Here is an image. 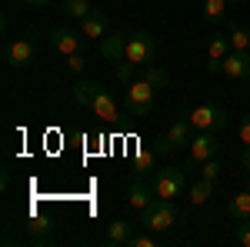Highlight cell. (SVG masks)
Wrapping results in <instances>:
<instances>
[{
  "label": "cell",
  "mask_w": 250,
  "mask_h": 247,
  "mask_svg": "<svg viewBox=\"0 0 250 247\" xmlns=\"http://www.w3.org/2000/svg\"><path fill=\"white\" fill-rule=\"evenodd\" d=\"M74 100L83 104V107H90L100 120H107V124H114L120 120V107H117L114 94L100 84V80H80L77 87H74Z\"/></svg>",
  "instance_id": "6da1fadb"
},
{
  "label": "cell",
  "mask_w": 250,
  "mask_h": 247,
  "mask_svg": "<svg viewBox=\"0 0 250 247\" xmlns=\"http://www.w3.org/2000/svg\"><path fill=\"white\" fill-rule=\"evenodd\" d=\"M140 227L154 230V234H164V230L177 227V207L173 201H164V197H154L147 207L140 210Z\"/></svg>",
  "instance_id": "7a4b0ae2"
},
{
  "label": "cell",
  "mask_w": 250,
  "mask_h": 247,
  "mask_svg": "<svg viewBox=\"0 0 250 247\" xmlns=\"http://www.w3.org/2000/svg\"><path fill=\"white\" fill-rule=\"evenodd\" d=\"M154 94H157V87L150 80L134 77L127 84V114L137 117V120H147V117L154 114Z\"/></svg>",
  "instance_id": "3957f363"
},
{
  "label": "cell",
  "mask_w": 250,
  "mask_h": 247,
  "mask_svg": "<svg viewBox=\"0 0 250 247\" xmlns=\"http://www.w3.org/2000/svg\"><path fill=\"white\" fill-rule=\"evenodd\" d=\"M187 120L193 124V131H224L227 124H230V117H227V111L220 107V104H197L190 114H187Z\"/></svg>",
  "instance_id": "277c9868"
},
{
  "label": "cell",
  "mask_w": 250,
  "mask_h": 247,
  "mask_svg": "<svg viewBox=\"0 0 250 247\" xmlns=\"http://www.w3.org/2000/svg\"><path fill=\"white\" fill-rule=\"evenodd\" d=\"M154 54H157V40H154L150 30H134L127 37V54H124V60H130L134 67H147L154 60Z\"/></svg>",
  "instance_id": "5b68a950"
},
{
  "label": "cell",
  "mask_w": 250,
  "mask_h": 247,
  "mask_svg": "<svg viewBox=\"0 0 250 247\" xmlns=\"http://www.w3.org/2000/svg\"><path fill=\"white\" fill-rule=\"evenodd\" d=\"M193 124L184 117V120H177V124H170V131L164 134V137H157L154 140V154L157 157H164V154H170L177 151V147H184V144H190V137H193Z\"/></svg>",
  "instance_id": "8992f818"
},
{
  "label": "cell",
  "mask_w": 250,
  "mask_h": 247,
  "mask_svg": "<svg viewBox=\"0 0 250 247\" xmlns=\"http://www.w3.org/2000/svg\"><path fill=\"white\" fill-rule=\"evenodd\" d=\"M184 187H187V167H164L154 177V190H157V197H164V201L180 197Z\"/></svg>",
  "instance_id": "52a82bcc"
},
{
  "label": "cell",
  "mask_w": 250,
  "mask_h": 247,
  "mask_svg": "<svg viewBox=\"0 0 250 247\" xmlns=\"http://www.w3.org/2000/svg\"><path fill=\"white\" fill-rule=\"evenodd\" d=\"M3 57H7V64H14V67H27L30 60L37 57V34L27 30L23 37L10 40V44L3 47Z\"/></svg>",
  "instance_id": "ba28073f"
},
{
  "label": "cell",
  "mask_w": 250,
  "mask_h": 247,
  "mask_svg": "<svg viewBox=\"0 0 250 247\" xmlns=\"http://www.w3.org/2000/svg\"><path fill=\"white\" fill-rule=\"evenodd\" d=\"M187 151H190V164H187V167H193V164L210 160L213 154L220 151V140H217V134H213V131H197L190 137V144H187Z\"/></svg>",
  "instance_id": "9c48e42d"
},
{
  "label": "cell",
  "mask_w": 250,
  "mask_h": 247,
  "mask_svg": "<svg viewBox=\"0 0 250 247\" xmlns=\"http://www.w3.org/2000/svg\"><path fill=\"white\" fill-rule=\"evenodd\" d=\"M80 34H83L87 40H97V44H100V40L110 34V17H107V10L94 7L87 17L80 20Z\"/></svg>",
  "instance_id": "30bf717a"
},
{
  "label": "cell",
  "mask_w": 250,
  "mask_h": 247,
  "mask_svg": "<svg viewBox=\"0 0 250 247\" xmlns=\"http://www.w3.org/2000/svg\"><path fill=\"white\" fill-rule=\"evenodd\" d=\"M47 37H50V47H54V50H60L63 57L80 54V50H83V40H87V37H80V34H74L70 27H54Z\"/></svg>",
  "instance_id": "8fae6325"
},
{
  "label": "cell",
  "mask_w": 250,
  "mask_h": 247,
  "mask_svg": "<svg viewBox=\"0 0 250 247\" xmlns=\"http://www.w3.org/2000/svg\"><path fill=\"white\" fill-rule=\"evenodd\" d=\"M220 74L230 77V80H247L250 77V50H230L224 64H220Z\"/></svg>",
  "instance_id": "7c38bea8"
},
{
  "label": "cell",
  "mask_w": 250,
  "mask_h": 247,
  "mask_svg": "<svg viewBox=\"0 0 250 247\" xmlns=\"http://www.w3.org/2000/svg\"><path fill=\"white\" fill-rule=\"evenodd\" d=\"M230 37L227 34H217V37H210V44H207V74H220V64H224V57L230 54Z\"/></svg>",
  "instance_id": "4fadbf2b"
},
{
  "label": "cell",
  "mask_w": 250,
  "mask_h": 247,
  "mask_svg": "<svg viewBox=\"0 0 250 247\" xmlns=\"http://www.w3.org/2000/svg\"><path fill=\"white\" fill-rule=\"evenodd\" d=\"M154 197H157L154 184H147V180H134V184L127 187V207H130V210H137V214H140V210L147 207V204H150Z\"/></svg>",
  "instance_id": "5bb4252c"
},
{
  "label": "cell",
  "mask_w": 250,
  "mask_h": 247,
  "mask_svg": "<svg viewBox=\"0 0 250 247\" xmlns=\"http://www.w3.org/2000/svg\"><path fill=\"white\" fill-rule=\"evenodd\" d=\"M100 54L107 60H114V64H120L124 54H127V34H107L100 40Z\"/></svg>",
  "instance_id": "9a60e30c"
},
{
  "label": "cell",
  "mask_w": 250,
  "mask_h": 247,
  "mask_svg": "<svg viewBox=\"0 0 250 247\" xmlns=\"http://www.w3.org/2000/svg\"><path fill=\"white\" fill-rule=\"evenodd\" d=\"M130 241H134V224H127V221L107 224V244L110 247H130Z\"/></svg>",
  "instance_id": "2e32d148"
},
{
  "label": "cell",
  "mask_w": 250,
  "mask_h": 247,
  "mask_svg": "<svg viewBox=\"0 0 250 247\" xmlns=\"http://www.w3.org/2000/svg\"><path fill=\"white\" fill-rule=\"evenodd\" d=\"M213 190H217V180H207V177H200L197 184H190V190H187V201H190L193 207H200V204H207L213 197Z\"/></svg>",
  "instance_id": "e0dca14e"
},
{
  "label": "cell",
  "mask_w": 250,
  "mask_h": 247,
  "mask_svg": "<svg viewBox=\"0 0 250 247\" xmlns=\"http://www.w3.org/2000/svg\"><path fill=\"white\" fill-rule=\"evenodd\" d=\"M154 147H137V154H134V160H130V174L134 177H144V174H150L154 171Z\"/></svg>",
  "instance_id": "ac0fdd59"
},
{
  "label": "cell",
  "mask_w": 250,
  "mask_h": 247,
  "mask_svg": "<svg viewBox=\"0 0 250 247\" xmlns=\"http://www.w3.org/2000/svg\"><path fill=\"white\" fill-rule=\"evenodd\" d=\"M227 214H230L233 221H247V217H250V190L247 187L240 190L237 197L227 201Z\"/></svg>",
  "instance_id": "d6986e66"
},
{
  "label": "cell",
  "mask_w": 250,
  "mask_h": 247,
  "mask_svg": "<svg viewBox=\"0 0 250 247\" xmlns=\"http://www.w3.org/2000/svg\"><path fill=\"white\" fill-rule=\"evenodd\" d=\"M90 10H94L90 0H63V17L67 20H83Z\"/></svg>",
  "instance_id": "ffe728a7"
},
{
  "label": "cell",
  "mask_w": 250,
  "mask_h": 247,
  "mask_svg": "<svg viewBox=\"0 0 250 247\" xmlns=\"http://www.w3.org/2000/svg\"><path fill=\"white\" fill-rule=\"evenodd\" d=\"M227 37H230V47H233V50H250V27L233 23L230 30H227Z\"/></svg>",
  "instance_id": "44dd1931"
},
{
  "label": "cell",
  "mask_w": 250,
  "mask_h": 247,
  "mask_svg": "<svg viewBox=\"0 0 250 247\" xmlns=\"http://www.w3.org/2000/svg\"><path fill=\"white\" fill-rule=\"evenodd\" d=\"M227 7H230V0H204V20H207V23H217V20H224Z\"/></svg>",
  "instance_id": "7402d4cb"
},
{
  "label": "cell",
  "mask_w": 250,
  "mask_h": 247,
  "mask_svg": "<svg viewBox=\"0 0 250 247\" xmlns=\"http://www.w3.org/2000/svg\"><path fill=\"white\" fill-rule=\"evenodd\" d=\"M144 80H150V84H154L157 90H160V87H167V84H170V74H167V70H160V67H154V64H147V67H144Z\"/></svg>",
  "instance_id": "603a6c76"
},
{
  "label": "cell",
  "mask_w": 250,
  "mask_h": 247,
  "mask_svg": "<svg viewBox=\"0 0 250 247\" xmlns=\"http://www.w3.org/2000/svg\"><path fill=\"white\" fill-rule=\"evenodd\" d=\"M220 171H224V167H220V164H217L213 157L200 164V177H207V180H220Z\"/></svg>",
  "instance_id": "cb8c5ba5"
},
{
  "label": "cell",
  "mask_w": 250,
  "mask_h": 247,
  "mask_svg": "<svg viewBox=\"0 0 250 247\" xmlns=\"http://www.w3.org/2000/svg\"><path fill=\"white\" fill-rule=\"evenodd\" d=\"M114 74H117L120 84H130V80H134V64H130V60H120V64L114 67Z\"/></svg>",
  "instance_id": "d4e9b609"
},
{
  "label": "cell",
  "mask_w": 250,
  "mask_h": 247,
  "mask_svg": "<svg viewBox=\"0 0 250 247\" xmlns=\"http://www.w3.org/2000/svg\"><path fill=\"white\" fill-rule=\"evenodd\" d=\"M233 237H237V244H240V247H250V217H247V221H237Z\"/></svg>",
  "instance_id": "484cf974"
},
{
  "label": "cell",
  "mask_w": 250,
  "mask_h": 247,
  "mask_svg": "<svg viewBox=\"0 0 250 247\" xmlns=\"http://www.w3.org/2000/svg\"><path fill=\"white\" fill-rule=\"evenodd\" d=\"M67 70H70V74H83V70H87L83 54H70V57H67Z\"/></svg>",
  "instance_id": "4316f807"
},
{
  "label": "cell",
  "mask_w": 250,
  "mask_h": 247,
  "mask_svg": "<svg viewBox=\"0 0 250 247\" xmlns=\"http://www.w3.org/2000/svg\"><path fill=\"white\" fill-rule=\"evenodd\" d=\"M237 140H240L244 147H250V114L240 120V127H237Z\"/></svg>",
  "instance_id": "83f0119b"
},
{
  "label": "cell",
  "mask_w": 250,
  "mask_h": 247,
  "mask_svg": "<svg viewBox=\"0 0 250 247\" xmlns=\"http://www.w3.org/2000/svg\"><path fill=\"white\" fill-rule=\"evenodd\" d=\"M30 234H50V221H43V217H30Z\"/></svg>",
  "instance_id": "f1b7e54d"
},
{
  "label": "cell",
  "mask_w": 250,
  "mask_h": 247,
  "mask_svg": "<svg viewBox=\"0 0 250 247\" xmlns=\"http://www.w3.org/2000/svg\"><path fill=\"white\" fill-rule=\"evenodd\" d=\"M154 244H157L154 230L150 234H134V241H130V247H154Z\"/></svg>",
  "instance_id": "f546056e"
},
{
  "label": "cell",
  "mask_w": 250,
  "mask_h": 247,
  "mask_svg": "<svg viewBox=\"0 0 250 247\" xmlns=\"http://www.w3.org/2000/svg\"><path fill=\"white\" fill-rule=\"evenodd\" d=\"M20 3H27V7H47L50 0H20Z\"/></svg>",
  "instance_id": "4dcf8cb0"
},
{
  "label": "cell",
  "mask_w": 250,
  "mask_h": 247,
  "mask_svg": "<svg viewBox=\"0 0 250 247\" xmlns=\"http://www.w3.org/2000/svg\"><path fill=\"white\" fill-rule=\"evenodd\" d=\"M240 164H244V167L250 171V147H244V157H240Z\"/></svg>",
  "instance_id": "1f68e13d"
},
{
  "label": "cell",
  "mask_w": 250,
  "mask_h": 247,
  "mask_svg": "<svg viewBox=\"0 0 250 247\" xmlns=\"http://www.w3.org/2000/svg\"><path fill=\"white\" fill-rule=\"evenodd\" d=\"M247 190H250V174H247Z\"/></svg>",
  "instance_id": "d6a6232c"
},
{
  "label": "cell",
  "mask_w": 250,
  "mask_h": 247,
  "mask_svg": "<svg viewBox=\"0 0 250 247\" xmlns=\"http://www.w3.org/2000/svg\"><path fill=\"white\" fill-rule=\"evenodd\" d=\"M230 3H237V0H230Z\"/></svg>",
  "instance_id": "836d02e7"
}]
</instances>
